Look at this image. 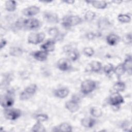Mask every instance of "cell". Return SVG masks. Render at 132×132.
<instances>
[{
	"instance_id": "cell-7",
	"label": "cell",
	"mask_w": 132,
	"mask_h": 132,
	"mask_svg": "<svg viewBox=\"0 0 132 132\" xmlns=\"http://www.w3.org/2000/svg\"><path fill=\"white\" fill-rule=\"evenodd\" d=\"M45 35L43 32H34L30 34L27 38L28 43L31 44H38L41 43L45 39Z\"/></svg>"
},
{
	"instance_id": "cell-36",
	"label": "cell",
	"mask_w": 132,
	"mask_h": 132,
	"mask_svg": "<svg viewBox=\"0 0 132 132\" xmlns=\"http://www.w3.org/2000/svg\"><path fill=\"white\" fill-rule=\"evenodd\" d=\"M124 42L126 44H130L131 42V35L130 33L127 34L124 37Z\"/></svg>"
},
{
	"instance_id": "cell-24",
	"label": "cell",
	"mask_w": 132,
	"mask_h": 132,
	"mask_svg": "<svg viewBox=\"0 0 132 132\" xmlns=\"http://www.w3.org/2000/svg\"><path fill=\"white\" fill-rule=\"evenodd\" d=\"M90 65L91 71L95 73L100 72L102 68V63L98 61H93L90 63Z\"/></svg>"
},
{
	"instance_id": "cell-29",
	"label": "cell",
	"mask_w": 132,
	"mask_h": 132,
	"mask_svg": "<svg viewBox=\"0 0 132 132\" xmlns=\"http://www.w3.org/2000/svg\"><path fill=\"white\" fill-rule=\"evenodd\" d=\"M118 20L122 23H128L131 21V16L127 14H120L118 16Z\"/></svg>"
},
{
	"instance_id": "cell-14",
	"label": "cell",
	"mask_w": 132,
	"mask_h": 132,
	"mask_svg": "<svg viewBox=\"0 0 132 132\" xmlns=\"http://www.w3.org/2000/svg\"><path fill=\"white\" fill-rule=\"evenodd\" d=\"M69 90L65 87H62L54 90V95L59 98H64L67 97L69 94Z\"/></svg>"
},
{
	"instance_id": "cell-28",
	"label": "cell",
	"mask_w": 132,
	"mask_h": 132,
	"mask_svg": "<svg viewBox=\"0 0 132 132\" xmlns=\"http://www.w3.org/2000/svg\"><path fill=\"white\" fill-rule=\"evenodd\" d=\"M126 87L125 84L121 81L116 82L113 86V89L117 92L123 91Z\"/></svg>"
},
{
	"instance_id": "cell-20",
	"label": "cell",
	"mask_w": 132,
	"mask_h": 132,
	"mask_svg": "<svg viewBox=\"0 0 132 132\" xmlns=\"http://www.w3.org/2000/svg\"><path fill=\"white\" fill-rule=\"evenodd\" d=\"M93 7L98 9H105L107 6V3L103 1H93L89 2Z\"/></svg>"
},
{
	"instance_id": "cell-10",
	"label": "cell",
	"mask_w": 132,
	"mask_h": 132,
	"mask_svg": "<svg viewBox=\"0 0 132 132\" xmlns=\"http://www.w3.org/2000/svg\"><path fill=\"white\" fill-rule=\"evenodd\" d=\"M43 16L44 20L48 23L56 24L59 22L58 15L54 12L45 11L43 13Z\"/></svg>"
},
{
	"instance_id": "cell-38",
	"label": "cell",
	"mask_w": 132,
	"mask_h": 132,
	"mask_svg": "<svg viewBox=\"0 0 132 132\" xmlns=\"http://www.w3.org/2000/svg\"><path fill=\"white\" fill-rule=\"evenodd\" d=\"M7 41L5 39H2L1 40V43H0V48L1 49H3L7 44Z\"/></svg>"
},
{
	"instance_id": "cell-1",
	"label": "cell",
	"mask_w": 132,
	"mask_h": 132,
	"mask_svg": "<svg viewBox=\"0 0 132 132\" xmlns=\"http://www.w3.org/2000/svg\"><path fill=\"white\" fill-rule=\"evenodd\" d=\"M15 25L18 29L28 30H36L41 26L40 21L36 18L20 19L15 22Z\"/></svg>"
},
{
	"instance_id": "cell-35",
	"label": "cell",
	"mask_w": 132,
	"mask_h": 132,
	"mask_svg": "<svg viewBox=\"0 0 132 132\" xmlns=\"http://www.w3.org/2000/svg\"><path fill=\"white\" fill-rule=\"evenodd\" d=\"M113 70H114V67L111 63H108L105 65L103 68L104 72L106 74H109L110 73L113 71Z\"/></svg>"
},
{
	"instance_id": "cell-32",
	"label": "cell",
	"mask_w": 132,
	"mask_h": 132,
	"mask_svg": "<svg viewBox=\"0 0 132 132\" xmlns=\"http://www.w3.org/2000/svg\"><path fill=\"white\" fill-rule=\"evenodd\" d=\"M48 34L49 35H50L53 37L57 38L59 36V31L58 28H57L56 27H53L48 29Z\"/></svg>"
},
{
	"instance_id": "cell-39",
	"label": "cell",
	"mask_w": 132,
	"mask_h": 132,
	"mask_svg": "<svg viewBox=\"0 0 132 132\" xmlns=\"http://www.w3.org/2000/svg\"><path fill=\"white\" fill-rule=\"evenodd\" d=\"M63 2L64 3L69 4H72L75 2V1H63Z\"/></svg>"
},
{
	"instance_id": "cell-5",
	"label": "cell",
	"mask_w": 132,
	"mask_h": 132,
	"mask_svg": "<svg viewBox=\"0 0 132 132\" xmlns=\"http://www.w3.org/2000/svg\"><path fill=\"white\" fill-rule=\"evenodd\" d=\"M96 82L93 80L86 79L83 81L80 85V90L84 94H88L93 92L96 88Z\"/></svg>"
},
{
	"instance_id": "cell-8",
	"label": "cell",
	"mask_w": 132,
	"mask_h": 132,
	"mask_svg": "<svg viewBox=\"0 0 132 132\" xmlns=\"http://www.w3.org/2000/svg\"><path fill=\"white\" fill-rule=\"evenodd\" d=\"M109 102L113 106H118L124 102V100L119 92H116L111 94L110 96Z\"/></svg>"
},
{
	"instance_id": "cell-37",
	"label": "cell",
	"mask_w": 132,
	"mask_h": 132,
	"mask_svg": "<svg viewBox=\"0 0 132 132\" xmlns=\"http://www.w3.org/2000/svg\"><path fill=\"white\" fill-rule=\"evenodd\" d=\"M96 36H96V34H94V32H90L86 34L87 38L89 40H92V39H94L95 37Z\"/></svg>"
},
{
	"instance_id": "cell-22",
	"label": "cell",
	"mask_w": 132,
	"mask_h": 132,
	"mask_svg": "<svg viewBox=\"0 0 132 132\" xmlns=\"http://www.w3.org/2000/svg\"><path fill=\"white\" fill-rule=\"evenodd\" d=\"M126 71L131 74V67H132V60L131 55H128L125 58L124 63H123Z\"/></svg>"
},
{
	"instance_id": "cell-26",
	"label": "cell",
	"mask_w": 132,
	"mask_h": 132,
	"mask_svg": "<svg viewBox=\"0 0 132 132\" xmlns=\"http://www.w3.org/2000/svg\"><path fill=\"white\" fill-rule=\"evenodd\" d=\"M90 113L94 118H99L102 116L103 112L100 108L97 107H92L90 108Z\"/></svg>"
},
{
	"instance_id": "cell-27",
	"label": "cell",
	"mask_w": 132,
	"mask_h": 132,
	"mask_svg": "<svg viewBox=\"0 0 132 132\" xmlns=\"http://www.w3.org/2000/svg\"><path fill=\"white\" fill-rule=\"evenodd\" d=\"M39 121H37V122L34 124L31 128V131L34 132H44L46 131V129L44 126L42 125Z\"/></svg>"
},
{
	"instance_id": "cell-9",
	"label": "cell",
	"mask_w": 132,
	"mask_h": 132,
	"mask_svg": "<svg viewBox=\"0 0 132 132\" xmlns=\"http://www.w3.org/2000/svg\"><path fill=\"white\" fill-rule=\"evenodd\" d=\"M78 98H72V100L68 101L65 103V108L71 112L74 113L78 110L79 105L78 104Z\"/></svg>"
},
{
	"instance_id": "cell-19",
	"label": "cell",
	"mask_w": 132,
	"mask_h": 132,
	"mask_svg": "<svg viewBox=\"0 0 132 132\" xmlns=\"http://www.w3.org/2000/svg\"><path fill=\"white\" fill-rule=\"evenodd\" d=\"M17 3L14 1L9 0L5 2V9L8 12H13L16 9Z\"/></svg>"
},
{
	"instance_id": "cell-31",
	"label": "cell",
	"mask_w": 132,
	"mask_h": 132,
	"mask_svg": "<svg viewBox=\"0 0 132 132\" xmlns=\"http://www.w3.org/2000/svg\"><path fill=\"white\" fill-rule=\"evenodd\" d=\"M95 16H96L95 13L94 11H92L91 10L87 11L84 15L85 20L87 22L92 21L95 19Z\"/></svg>"
},
{
	"instance_id": "cell-25",
	"label": "cell",
	"mask_w": 132,
	"mask_h": 132,
	"mask_svg": "<svg viewBox=\"0 0 132 132\" xmlns=\"http://www.w3.org/2000/svg\"><path fill=\"white\" fill-rule=\"evenodd\" d=\"M113 72L118 77H120L124 74L126 71L123 63H121L118 65L115 68H114Z\"/></svg>"
},
{
	"instance_id": "cell-33",
	"label": "cell",
	"mask_w": 132,
	"mask_h": 132,
	"mask_svg": "<svg viewBox=\"0 0 132 132\" xmlns=\"http://www.w3.org/2000/svg\"><path fill=\"white\" fill-rule=\"evenodd\" d=\"M35 119L37 120V121L43 122L47 121V120L48 119V116L46 114L40 113L36 116Z\"/></svg>"
},
{
	"instance_id": "cell-16",
	"label": "cell",
	"mask_w": 132,
	"mask_h": 132,
	"mask_svg": "<svg viewBox=\"0 0 132 132\" xmlns=\"http://www.w3.org/2000/svg\"><path fill=\"white\" fill-rule=\"evenodd\" d=\"M96 120L91 117H85L81 119V124L85 128H91L96 124Z\"/></svg>"
},
{
	"instance_id": "cell-17",
	"label": "cell",
	"mask_w": 132,
	"mask_h": 132,
	"mask_svg": "<svg viewBox=\"0 0 132 132\" xmlns=\"http://www.w3.org/2000/svg\"><path fill=\"white\" fill-rule=\"evenodd\" d=\"M120 37L114 34H109L106 37V41L107 43L111 46L117 45L120 41Z\"/></svg>"
},
{
	"instance_id": "cell-18",
	"label": "cell",
	"mask_w": 132,
	"mask_h": 132,
	"mask_svg": "<svg viewBox=\"0 0 132 132\" xmlns=\"http://www.w3.org/2000/svg\"><path fill=\"white\" fill-rule=\"evenodd\" d=\"M72 130V127L71 125L66 122L61 123L56 127L53 128L52 131H71Z\"/></svg>"
},
{
	"instance_id": "cell-3",
	"label": "cell",
	"mask_w": 132,
	"mask_h": 132,
	"mask_svg": "<svg viewBox=\"0 0 132 132\" xmlns=\"http://www.w3.org/2000/svg\"><path fill=\"white\" fill-rule=\"evenodd\" d=\"M14 91L10 90L1 97V105L5 108H9L12 107L14 103Z\"/></svg>"
},
{
	"instance_id": "cell-11",
	"label": "cell",
	"mask_w": 132,
	"mask_h": 132,
	"mask_svg": "<svg viewBox=\"0 0 132 132\" xmlns=\"http://www.w3.org/2000/svg\"><path fill=\"white\" fill-rule=\"evenodd\" d=\"M57 67L61 71H67L71 69V64L70 60L68 59H60L57 62Z\"/></svg>"
},
{
	"instance_id": "cell-15",
	"label": "cell",
	"mask_w": 132,
	"mask_h": 132,
	"mask_svg": "<svg viewBox=\"0 0 132 132\" xmlns=\"http://www.w3.org/2000/svg\"><path fill=\"white\" fill-rule=\"evenodd\" d=\"M48 55L47 52L42 50L35 52L32 54V56L36 60L38 61H44L47 59Z\"/></svg>"
},
{
	"instance_id": "cell-13",
	"label": "cell",
	"mask_w": 132,
	"mask_h": 132,
	"mask_svg": "<svg viewBox=\"0 0 132 132\" xmlns=\"http://www.w3.org/2000/svg\"><path fill=\"white\" fill-rule=\"evenodd\" d=\"M41 48L47 53L53 52L55 48V41L54 40H48L41 45Z\"/></svg>"
},
{
	"instance_id": "cell-12",
	"label": "cell",
	"mask_w": 132,
	"mask_h": 132,
	"mask_svg": "<svg viewBox=\"0 0 132 132\" xmlns=\"http://www.w3.org/2000/svg\"><path fill=\"white\" fill-rule=\"evenodd\" d=\"M40 11V8L36 6H31L24 9L22 11V13L24 15L31 17L37 15Z\"/></svg>"
},
{
	"instance_id": "cell-30",
	"label": "cell",
	"mask_w": 132,
	"mask_h": 132,
	"mask_svg": "<svg viewBox=\"0 0 132 132\" xmlns=\"http://www.w3.org/2000/svg\"><path fill=\"white\" fill-rule=\"evenodd\" d=\"M110 25V23L108 20L106 19L103 18L98 20V27L101 29H106Z\"/></svg>"
},
{
	"instance_id": "cell-6",
	"label": "cell",
	"mask_w": 132,
	"mask_h": 132,
	"mask_svg": "<svg viewBox=\"0 0 132 132\" xmlns=\"http://www.w3.org/2000/svg\"><path fill=\"white\" fill-rule=\"evenodd\" d=\"M4 115L6 119L14 121L21 117V111L16 108H5Z\"/></svg>"
},
{
	"instance_id": "cell-2",
	"label": "cell",
	"mask_w": 132,
	"mask_h": 132,
	"mask_svg": "<svg viewBox=\"0 0 132 132\" xmlns=\"http://www.w3.org/2000/svg\"><path fill=\"white\" fill-rule=\"evenodd\" d=\"M81 18L78 15H68L62 18V25L65 28H70L80 24L82 22Z\"/></svg>"
},
{
	"instance_id": "cell-21",
	"label": "cell",
	"mask_w": 132,
	"mask_h": 132,
	"mask_svg": "<svg viewBox=\"0 0 132 132\" xmlns=\"http://www.w3.org/2000/svg\"><path fill=\"white\" fill-rule=\"evenodd\" d=\"M9 53L10 55H11V56L19 57L23 54V51L21 48L19 47L13 46L10 48Z\"/></svg>"
},
{
	"instance_id": "cell-34",
	"label": "cell",
	"mask_w": 132,
	"mask_h": 132,
	"mask_svg": "<svg viewBox=\"0 0 132 132\" xmlns=\"http://www.w3.org/2000/svg\"><path fill=\"white\" fill-rule=\"evenodd\" d=\"M83 53L85 56L90 57L94 55V51L92 47H86L83 50Z\"/></svg>"
},
{
	"instance_id": "cell-23",
	"label": "cell",
	"mask_w": 132,
	"mask_h": 132,
	"mask_svg": "<svg viewBox=\"0 0 132 132\" xmlns=\"http://www.w3.org/2000/svg\"><path fill=\"white\" fill-rule=\"evenodd\" d=\"M68 56L69 60L71 61H76L79 57V52L76 50H69L68 51Z\"/></svg>"
},
{
	"instance_id": "cell-4",
	"label": "cell",
	"mask_w": 132,
	"mask_h": 132,
	"mask_svg": "<svg viewBox=\"0 0 132 132\" xmlns=\"http://www.w3.org/2000/svg\"><path fill=\"white\" fill-rule=\"evenodd\" d=\"M37 90V86L35 84H32L28 86L20 94V100L26 101L31 97L34 95Z\"/></svg>"
}]
</instances>
